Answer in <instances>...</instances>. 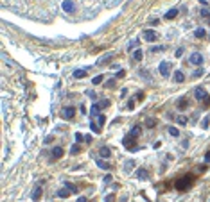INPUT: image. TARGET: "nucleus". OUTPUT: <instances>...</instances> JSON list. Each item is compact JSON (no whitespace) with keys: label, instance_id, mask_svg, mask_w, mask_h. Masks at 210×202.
Instances as JSON below:
<instances>
[{"label":"nucleus","instance_id":"1","mask_svg":"<svg viewBox=\"0 0 210 202\" xmlns=\"http://www.w3.org/2000/svg\"><path fill=\"white\" fill-rule=\"evenodd\" d=\"M138 136H140V127H138V125H135L133 129L129 131V134H128V136H126L124 140H122V145H124L126 148H131V150H136V148H135L133 145H135V140H136Z\"/></svg>","mask_w":210,"mask_h":202},{"label":"nucleus","instance_id":"2","mask_svg":"<svg viewBox=\"0 0 210 202\" xmlns=\"http://www.w3.org/2000/svg\"><path fill=\"white\" fill-rule=\"evenodd\" d=\"M192 184H194V175H192V174H187V175H183V177H180V179H176L174 188L180 190V191H185V190L191 188Z\"/></svg>","mask_w":210,"mask_h":202},{"label":"nucleus","instance_id":"3","mask_svg":"<svg viewBox=\"0 0 210 202\" xmlns=\"http://www.w3.org/2000/svg\"><path fill=\"white\" fill-rule=\"evenodd\" d=\"M194 95H196V99H197L199 102H203L205 105H210V95L205 91V88H196Z\"/></svg>","mask_w":210,"mask_h":202},{"label":"nucleus","instance_id":"4","mask_svg":"<svg viewBox=\"0 0 210 202\" xmlns=\"http://www.w3.org/2000/svg\"><path fill=\"white\" fill-rule=\"evenodd\" d=\"M61 9L67 14H74L76 13V0H63V2H61Z\"/></svg>","mask_w":210,"mask_h":202},{"label":"nucleus","instance_id":"5","mask_svg":"<svg viewBox=\"0 0 210 202\" xmlns=\"http://www.w3.org/2000/svg\"><path fill=\"white\" fill-rule=\"evenodd\" d=\"M74 114H76V109L72 108V105H65V108L61 109V116L65 120H72V118H74Z\"/></svg>","mask_w":210,"mask_h":202},{"label":"nucleus","instance_id":"6","mask_svg":"<svg viewBox=\"0 0 210 202\" xmlns=\"http://www.w3.org/2000/svg\"><path fill=\"white\" fill-rule=\"evenodd\" d=\"M188 63H191V65H196V66H201L203 65V56L199 54V52H192L191 57H188Z\"/></svg>","mask_w":210,"mask_h":202},{"label":"nucleus","instance_id":"7","mask_svg":"<svg viewBox=\"0 0 210 202\" xmlns=\"http://www.w3.org/2000/svg\"><path fill=\"white\" fill-rule=\"evenodd\" d=\"M158 72L162 73L163 77H167V75H169V72H171L169 63H167V61H162V63H160V68H158Z\"/></svg>","mask_w":210,"mask_h":202},{"label":"nucleus","instance_id":"8","mask_svg":"<svg viewBox=\"0 0 210 202\" xmlns=\"http://www.w3.org/2000/svg\"><path fill=\"white\" fill-rule=\"evenodd\" d=\"M70 193H72V190H70L68 186H65V188L58 190V197H59V199H67V197H68Z\"/></svg>","mask_w":210,"mask_h":202},{"label":"nucleus","instance_id":"9","mask_svg":"<svg viewBox=\"0 0 210 202\" xmlns=\"http://www.w3.org/2000/svg\"><path fill=\"white\" fill-rule=\"evenodd\" d=\"M136 177H138L140 181H147V179H149L147 170H145V168H138V170H136Z\"/></svg>","mask_w":210,"mask_h":202},{"label":"nucleus","instance_id":"10","mask_svg":"<svg viewBox=\"0 0 210 202\" xmlns=\"http://www.w3.org/2000/svg\"><path fill=\"white\" fill-rule=\"evenodd\" d=\"M99 2H104V6L110 7V6L119 4V0H90V4H99Z\"/></svg>","mask_w":210,"mask_h":202},{"label":"nucleus","instance_id":"11","mask_svg":"<svg viewBox=\"0 0 210 202\" xmlns=\"http://www.w3.org/2000/svg\"><path fill=\"white\" fill-rule=\"evenodd\" d=\"M41 195H43V190H41V186H36L31 197H33V200H40V199H41Z\"/></svg>","mask_w":210,"mask_h":202},{"label":"nucleus","instance_id":"12","mask_svg":"<svg viewBox=\"0 0 210 202\" xmlns=\"http://www.w3.org/2000/svg\"><path fill=\"white\" fill-rule=\"evenodd\" d=\"M144 39L145 41H154L156 39V32H154V30H145V32H144Z\"/></svg>","mask_w":210,"mask_h":202},{"label":"nucleus","instance_id":"13","mask_svg":"<svg viewBox=\"0 0 210 202\" xmlns=\"http://www.w3.org/2000/svg\"><path fill=\"white\" fill-rule=\"evenodd\" d=\"M99 156H101V157H110V156H111L110 147H101V148H99Z\"/></svg>","mask_w":210,"mask_h":202},{"label":"nucleus","instance_id":"14","mask_svg":"<svg viewBox=\"0 0 210 202\" xmlns=\"http://www.w3.org/2000/svg\"><path fill=\"white\" fill-rule=\"evenodd\" d=\"M95 163H97V166L102 168V170H110V168H111V165L106 163V161H102V159H95Z\"/></svg>","mask_w":210,"mask_h":202},{"label":"nucleus","instance_id":"15","mask_svg":"<svg viewBox=\"0 0 210 202\" xmlns=\"http://www.w3.org/2000/svg\"><path fill=\"white\" fill-rule=\"evenodd\" d=\"M183 81H185V73L180 72V70L174 72V82H183Z\"/></svg>","mask_w":210,"mask_h":202},{"label":"nucleus","instance_id":"16","mask_svg":"<svg viewBox=\"0 0 210 202\" xmlns=\"http://www.w3.org/2000/svg\"><path fill=\"white\" fill-rule=\"evenodd\" d=\"M61 156H63V148H61V147H54V148H52V157L59 159Z\"/></svg>","mask_w":210,"mask_h":202},{"label":"nucleus","instance_id":"17","mask_svg":"<svg viewBox=\"0 0 210 202\" xmlns=\"http://www.w3.org/2000/svg\"><path fill=\"white\" fill-rule=\"evenodd\" d=\"M86 72H88V68H85V70H76V72H74V77H76V79H83V77H86Z\"/></svg>","mask_w":210,"mask_h":202},{"label":"nucleus","instance_id":"18","mask_svg":"<svg viewBox=\"0 0 210 202\" xmlns=\"http://www.w3.org/2000/svg\"><path fill=\"white\" fill-rule=\"evenodd\" d=\"M176 105H178V109H187V105H188V100H187V99H180Z\"/></svg>","mask_w":210,"mask_h":202},{"label":"nucleus","instance_id":"19","mask_svg":"<svg viewBox=\"0 0 210 202\" xmlns=\"http://www.w3.org/2000/svg\"><path fill=\"white\" fill-rule=\"evenodd\" d=\"M176 14H178V9L174 7V9H171V11L165 13V18H167V20H172V18H176Z\"/></svg>","mask_w":210,"mask_h":202},{"label":"nucleus","instance_id":"20","mask_svg":"<svg viewBox=\"0 0 210 202\" xmlns=\"http://www.w3.org/2000/svg\"><path fill=\"white\" fill-rule=\"evenodd\" d=\"M194 36H196V38H205V36H207V32H205V29H201V27H197V29L194 30Z\"/></svg>","mask_w":210,"mask_h":202},{"label":"nucleus","instance_id":"21","mask_svg":"<svg viewBox=\"0 0 210 202\" xmlns=\"http://www.w3.org/2000/svg\"><path fill=\"white\" fill-rule=\"evenodd\" d=\"M90 129H92L93 134H99V132H101V127H99L95 122H90Z\"/></svg>","mask_w":210,"mask_h":202},{"label":"nucleus","instance_id":"22","mask_svg":"<svg viewBox=\"0 0 210 202\" xmlns=\"http://www.w3.org/2000/svg\"><path fill=\"white\" fill-rule=\"evenodd\" d=\"M142 57H144V52H142V50H140V48H138V50H135V52H133V59H135V61H140V59H142Z\"/></svg>","mask_w":210,"mask_h":202},{"label":"nucleus","instance_id":"23","mask_svg":"<svg viewBox=\"0 0 210 202\" xmlns=\"http://www.w3.org/2000/svg\"><path fill=\"white\" fill-rule=\"evenodd\" d=\"M167 131H169V134H171V136H174V138L180 136V131H178L176 127H167Z\"/></svg>","mask_w":210,"mask_h":202},{"label":"nucleus","instance_id":"24","mask_svg":"<svg viewBox=\"0 0 210 202\" xmlns=\"http://www.w3.org/2000/svg\"><path fill=\"white\" fill-rule=\"evenodd\" d=\"M102 81H104V77H102V75H97V77L92 79V84H93V86H97V84H101Z\"/></svg>","mask_w":210,"mask_h":202},{"label":"nucleus","instance_id":"25","mask_svg":"<svg viewBox=\"0 0 210 202\" xmlns=\"http://www.w3.org/2000/svg\"><path fill=\"white\" fill-rule=\"evenodd\" d=\"M176 122L180 123V125H187L188 120H187V116H176Z\"/></svg>","mask_w":210,"mask_h":202},{"label":"nucleus","instance_id":"26","mask_svg":"<svg viewBox=\"0 0 210 202\" xmlns=\"http://www.w3.org/2000/svg\"><path fill=\"white\" fill-rule=\"evenodd\" d=\"M156 125V122L153 120V118H147V120H145V127H149V129H151V127H154Z\"/></svg>","mask_w":210,"mask_h":202},{"label":"nucleus","instance_id":"27","mask_svg":"<svg viewBox=\"0 0 210 202\" xmlns=\"http://www.w3.org/2000/svg\"><path fill=\"white\" fill-rule=\"evenodd\" d=\"M131 168H133V159H129V161H128V163L124 165V170H126V172H129Z\"/></svg>","mask_w":210,"mask_h":202},{"label":"nucleus","instance_id":"28","mask_svg":"<svg viewBox=\"0 0 210 202\" xmlns=\"http://www.w3.org/2000/svg\"><path fill=\"white\" fill-rule=\"evenodd\" d=\"M97 120H99V127L102 129V127H104V122H106V118H104L102 114H99V116H97Z\"/></svg>","mask_w":210,"mask_h":202},{"label":"nucleus","instance_id":"29","mask_svg":"<svg viewBox=\"0 0 210 202\" xmlns=\"http://www.w3.org/2000/svg\"><path fill=\"white\" fill-rule=\"evenodd\" d=\"M104 202H115V195H113V193L106 195V197H104Z\"/></svg>","mask_w":210,"mask_h":202},{"label":"nucleus","instance_id":"30","mask_svg":"<svg viewBox=\"0 0 210 202\" xmlns=\"http://www.w3.org/2000/svg\"><path fill=\"white\" fill-rule=\"evenodd\" d=\"M77 152H79V145H74L70 148V154H77Z\"/></svg>","mask_w":210,"mask_h":202},{"label":"nucleus","instance_id":"31","mask_svg":"<svg viewBox=\"0 0 210 202\" xmlns=\"http://www.w3.org/2000/svg\"><path fill=\"white\" fill-rule=\"evenodd\" d=\"M201 75H203V70H201V68L194 72V77H196V79H197V77H201Z\"/></svg>","mask_w":210,"mask_h":202},{"label":"nucleus","instance_id":"32","mask_svg":"<svg viewBox=\"0 0 210 202\" xmlns=\"http://www.w3.org/2000/svg\"><path fill=\"white\" fill-rule=\"evenodd\" d=\"M83 140H85V138H83V134H81V132H77V134H76V141L79 143V141H83Z\"/></svg>","mask_w":210,"mask_h":202},{"label":"nucleus","instance_id":"33","mask_svg":"<svg viewBox=\"0 0 210 202\" xmlns=\"http://www.w3.org/2000/svg\"><path fill=\"white\" fill-rule=\"evenodd\" d=\"M208 14H210L208 9H201V16H208Z\"/></svg>","mask_w":210,"mask_h":202},{"label":"nucleus","instance_id":"34","mask_svg":"<svg viewBox=\"0 0 210 202\" xmlns=\"http://www.w3.org/2000/svg\"><path fill=\"white\" fill-rule=\"evenodd\" d=\"M208 122H210V116H207V118H205V120H203V129H205V127H207V125H208Z\"/></svg>","mask_w":210,"mask_h":202},{"label":"nucleus","instance_id":"35","mask_svg":"<svg viewBox=\"0 0 210 202\" xmlns=\"http://www.w3.org/2000/svg\"><path fill=\"white\" fill-rule=\"evenodd\" d=\"M113 84H115V79H111V81H108V82H106V86H108V88H111V86H113Z\"/></svg>","mask_w":210,"mask_h":202},{"label":"nucleus","instance_id":"36","mask_svg":"<svg viewBox=\"0 0 210 202\" xmlns=\"http://www.w3.org/2000/svg\"><path fill=\"white\" fill-rule=\"evenodd\" d=\"M153 147H154V148H160V147H162V141H154Z\"/></svg>","mask_w":210,"mask_h":202},{"label":"nucleus","instance_id":"37","mask_svg":"<svg viewBox=\"0 0 210 202\" xmlns=\"http://www.w3.org/2000/svg\"><path fill=\"white\" fill-rule=\"evenodd\" d=\"M181 54H183V48H178V50H176V57H180Z\"/></svg>","mask_w":210,"mask_h":202},{"label":"nucleus","instance_id":"38","mask_svg":"<svg viewBox=\"0 0 210 202\" xmlns=\"http://www.w3.org/2000/svg\"><path fill=\"white\" fill-rule=\"evenodd\" d=\"M133 105H135V99H131V100H129V104H128V108H129V109H133Z\"/></svg>","mask_w":210,"mask_h":202},{"label":"nucleus","instance_id":"39","mask_svg":"<svg viewBox=\"0 0 210 202\" xmlns=\"http://www.w3.org/2000/svg\"><path fill=\"white\" fill-rule=\"evenodd\" d=\"M205 161H207V163H210V150L205 154Z\"/></svg>","mask_w":210,"mask_h":202},{"label":"nucleus","instance_id":"40","mask_svg":"<svg viewBox=\"0 0 210 202\" xmlns=\"http://www.w3.org/2000/svg\"><path fill=\"white\" fill-rule=\"evenodd\" d=\"M77 202H88V200H86V197H79V199H77Z\"/></svg>","mask_w":210,"mask_h":202}]
</instances>
